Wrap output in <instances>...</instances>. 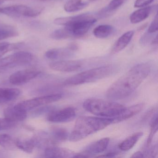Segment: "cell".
Here are the masks:
<instances>
[{
  "instance_id": "6da1fadb",
  "label": "cell",
  "mask_w": 158,
  "mask_h": 158,
  "mask_svg": "<svg viewBox=\"0 0 158 158\" xmlns=\"http://www.w3.org/2000/svg\"><path fill=\"white\" fill-rule=\"evenodd\" d=\"M150 64L143 63L135 65L125 73L108 89L106 96L110 100H120L132 94L148 77Z\"/></svg>"
},
{
  "instance_id": "7a4b0ae2",
  "label": "cell",
  "mask_w": 158,
  "mask_h": 158,
  "mask_svg": "<svg viewBox=\"0 0 158 158\" xmlns=\"http://www.w3.org/2000/svg\"><path fill=\"white\" fill-rule=\"evenodd\" d=\"M112 123L111 118L80 116L77 118L73 131L69 135V140L72 142L79 141L104 129Z\"/></svg>"
},
{
  "instance_id": "3957f363",
  "label": "cell",
  "mask_w": 158,
  "mask_h": 158,
  "mask_svg": "<svg viewBox=\"0 0 158 158\" xmlns=\"http://www.w3.org/2000/svg\"><path fill=\"white\" fill-rule=\"evenodd\" d=\"M97 21L92 15L86 13L56 18L53 23L57 25L64 26L73 37H81L85 35Z\"/></svg>"
},
{
  "instance_id": "277c9868",
  "label": "cell",
  "mask_w": 158,
  "mask_h": 158,
  "mask_svg": "<svg viewBox=\"0 0 158 158\" xmlns=\"http://www.w3.org/2000/svg\"><path fill=\"white\" fill-rule=\"evenodd\" d=\"M83 106L88 112L104 118L115 117L122 113L126 108L116 102L98 98L86 100Z\"/></svg>"
},
{
  "instance_id": "5b68a950",
  "label": "cell",
  "mask_w": 158,
  "mask_h": 158,
  "mask_svg": "<svg viewBox=\"0 0 158 158\" xmlns=\"http://www.w3.org/2000/svg\"><path fill=\"white\" fill-rule=\"evenodd\" d=\"M115 67L105 65L84 71L66 79L65 85L74 86L95 82L111 75L115 71Z\"/></svg>"
},
{
  "instance_id": "8992f818",
  "label": "cell",
  "mask_w": 158,
  "mask_h": 158,
  "mask_svg": "<svg viewBox=\"0 0 158 158\" xmlns=\"http://www.w3.org/2000/svg\"><path fill=\"white\" fill-rule=\"evenodd\" d=\"M42 12V9L31 8L25 5H14L0 8V14L12 17L24 16L35 17Z\"/></svg>"
},
{
  "instance_id": "52a82bcc",
  "label": "cell",
  "mask_w": 158,
  "mask_h": 158,
  "mask_svg": "<svg viewBox=\"0 0 158 158\" xmlns=\"http://www.w3.org/2000/svg\"><path fill=\"white\" fill-rule=\"evenodd\" d=\"M33 56L30 52L20 51L0 58V68H11L30 63Z\"/></svg>"
},
{
  "instance_id": "ba28073f",
  "label": "cell",
  "mask_w": 158,
  "mask_h": 158,
  "mask_svg": "<svg viewBox=\"0 0 158 158\" xmlns=\"http://www.w3.org/2000/svg\"><path fill=\"white\" fill-rule=\"evenodd\" d=\"M62 97V95L60 93L50 94L21 102L16 104V106L20 109L27 111L39 106L58 101L60 100Z\"/></svg>"
},
{
  "instance_id": "9c48e42d",
  "label": "cell",
  "mask_w": 158,
  "mask_h": 158,
  "mask_svg": "<svg viewBox=\"0 0 158 158\" xmlns=\"http://www.w3.org/2000/svg\"><path fill=\"white\" fill-rule=\"evenodd\" d=\"M75 116V110L70 107L52 112L48 115L47 119L52 123H66L73 120Z\"/></svg>"
},
{
  "instance_id": "30bf717a",
  "label": "cell",
  "mask_w": 158,
  "mask_h": 158,
  "mask_svg": "<svg viewBox=\"0 0 158 158\" xmlns=\"http://www.w3.org/2000/svg\"><path fill=\"white\" fill-rule=\"evenodd\" d=\"M83 65V63L77 60H61L52 62L49 64L51 69L58 72L70 73L79 70Z\"/></svg>"
},
{
  "instance_id": "8fae6325",
  "label": "cell",
  "mask_w": 158,
  "mask_h": 158,
  "mask_svg": "<svg viewBox=\"0 0 158 158\" xmlns=\"http://www.w3.org/2000/svg\"><path fill=\"white\" fill-rule=\"evenodd\" d=\"M40 72L36 70L27 69L17 71L10 77V82L13 85H23L38 76Z\"/></svg>"
},
{
  "instance_id": "7c38bea8",
  "label": "cell",
  "mask_w": 158,
  "mask_h": 158,
  "mask_svg": "<svg viewBox=\"0 0 158 158\" xmlns=\"http://www.w3.org/2000/svg\"><path fill=\"white\" fill-rule=\"evenodd\" d=\"M27 112L18 108L16 105H11L4 110L3 114L6 119L17 123L24 121L27 118Z\"/></svg>"
},
{
  "instance_id": "4fadbf2b",
  "label": "cell",
  "mask_w": 158,
  "mask_h": 158,
  "mask_svg": "<svg viewBox=\"0 0 158 158\" xmlns=\"http://www.w3.org/2000/svg\"><path fill=\"white\" fill-rule=\"evenodd\" d=\"M144 103H140L130 106L128 108L126 107L122 113L115 117L111 118L113 123H119L133 117L140 112L144 108Z\"/></svg>"
},
{
  "instance_id": "5bb4252c",
  "label": "cell",
  "mask_w": 158,
  "mask_h": 158,
  "mask_svg": "<svg viewBox=\"0 0 158 158\" xmlns=\"http://www.w3.org/2000/svg\"><path fill=\"white\" fill-rule=\"evenodd\" d=\"M45 155L48 158H71L74 157L75 153L68 149L59 147H50L46 149Z\"/></svg>"
},
{
  "instance_id": "9a60e30c",
  "label": "cell",
  "mask_w": 158,
  "mask_h": 158,
  "mask_svg": "<svg viewBox=\"0 0 158 158\" xmlns=\"http://www.w3.org/2000/svg\"><path fill=\"white\" fill-rule=\"evenodd\" d=\"M74 52L69 47L66 48L52 49L46 52L45 56L50 60H62L73 56Z\"/></svg>"
},
{
  "instance_id": "2e32d148",
  "label": "cell",
  "mask_w": 158,
  "mask_h": 158,
  "mask_svg": "<svg viewBox=\"0 0 158 158\" xmlns=\"http://www.w3.org/2000/svg\"><path fill=\"white\" fill-rule=\"evenodd\" d=\"M156 6H148L135 11L130 15L129 19L133 24L138 23L148 17Z\"/></svg>"
},
{
  "instance_id": "e0dca14e",
  "label": "cell",
  "mask_w": 158,
  "mask_h": 158,
  "mask_svg": "<svg viewBox=\"0 0 158 158\" xmlns=\"http://www.w3.org/2000/svg\"><path fill=\"white\" fill-rule=\"evenodd\" d=\"M134 31H129L122 35L115 42L112 49V53H116L125 48L134 36Z\"/></svg>"
},
{
  "instance_id": "ac0fdd59",
  "label": "cell",
  "mask_w": 158,
  "mask_h": 158,
  "mask_svg": "<svg viewBox=\"0 0 158 158\" xmlns=\"http://www.w3.org/2000/svg\"><path fill=\"white\" fill-rule=\"evenodd\" d=\"M110 139L104 138L89 145L84 152L88 155L98 154L105 151L109 145Z\"/></svg>"
},
{
  "instance_id": "d6986e66",
  "label": "cell",
  "mask_w": 158,
  "mask_h": 158,
  "mask_svg": "<svg viewBox=\"0 0 158 158\" xmlns=\"http://www.w3.org/2000/svg\"><path fill=\"white\" fill-rule=\"evenodd\" d=\"M21 91L16 88H0V102L12 101L20 96Z\"/></svg>"
},
{
  "instance_id": "ffe728a7",
  "label": "cell",
  "mask_w": 158,
  "mask_h": 158,
  "mask_svg": "<svg viewBox=\"0 0 158 158\" xmlns=\"http://www.w3.org/2000/svg\"><path fill=\"white\" fill-rule=\"evenodd\" d=\"M143 135V133L141 132H137L133 134L121 142L119 144L118 148L120 150L124 151L131 149Z\"/></svg>"
},
{
  "instance_id": "44dd1931",
  "label": "cell",
  "mask_w": 158,
  "mask_h": 158,
  "mask_svg": "<svg viewBox=\"0 0 158 158\" xmlns=\"http://www.w3.org/2000/svg\"><path fill=\"white\" fill-rule=\"evenodd\" d=\"M15 142L17 148L28 153L33 152L36 144L35 140L33 139H17Z\"/></svg>"
},
{
  "instance_id": "7402d4cb",
  "label": "cell",
  "mask_w": 158,
  "mask_h": 158,
  "mask_svg": "<svg viewBox=\"0 0 158 158\" xmlns=\"http://www.w3.org/2000/svg\"><path fill=\"white\" fill-rule=\"evenodd\" d=\"M88 3L83 0H69L64 5V10L68 13L75 12L85 8Z\"/></svg>"
},
{
  "instance_id": "603a6c76",
  "label": "cell",
  "mask_w": 158,
  "mask_h": 158,
  "mask_svg": "<svg viewBox=\"0 0 158 158\" xmlns=\"http://www.w3.org/2000/svg\"><path fill=\"white\" fill-rule=\"evenodd\" d=\"M114 28L110 25H101L94 28L93 35L99 39L107 38L112 35Z\"/></svg>"
},
{
  "instance_id": "cb8c5ba5",
  "label": "cell",
  "mask_w": 158,
  "mask_h": 158,
  "mask_svg": "<svg viewBox=\"0 0 158 158\" xmlns=\"http://www.w3.org/2000/svg\"><path fill=\"white\" fill-rule=\"evenodd\" d=\"M0 146L9 150H14L17 148L15 140L10 135L6 134H0Z\"/></svg>"
},
{
  "instance_id": "d4e9b609",
  "label": "cell",
  "mask_w": 158,
  "mask_h": 158,
  "mask_svg": "<svg viewBox=\"0 0 158 158\" xmlns=\"http://www.w3.org/2000/svg\"><path fill=\"white\" fill-rule=\"evenodd\" d=\"M52 136L54 141H63L67 139L69 134L66 129L60 127H54L51 130Z\"/></svg>"
},
{
  "instance_id": "484cf974",
  "label": "cell",
  "mask_w": 158,
  "mask_h": 158,
  "mask_svg": "<svg viewBox=\"0 0 158 158\" xmlns=\"http://www.w3.org/2000/svg\"><path fill=\"white\" fill-rule=\"evenodd\" d=\"M150 124L151 126V131L149 135L147 142V147H149L153 139L154 135L157 132L158 130V115L157 112L153 115L152 117L151 121H150Z\"/></svg>"
},
{
  "instance_id": "4316f807",
  "label": "cell",
  "mask_w": 158,
  "mask_h": 158,
  "mask_svg": "<svg viewBox=\"0 0 158 158\" xmlns=\"http://www.w3.org/2000/svg\"><path fill=\"white\" fill-rule=\"evenodd\" d=\"M50 37L51 38L56 40H63L73 37V36L71 33L64 27V28L57 29L53 31L51 34Z\"/></svg>"
},
{
  "instance_id": "83f0119b",
  "label": "cell",
  "mask_w": 158,
  "mask_h": 158,
  "mask_svg": "<svg viewBox=\"0 0 158 158\" xmlns=\"http://www.w3.org/2000/svg\"><path fill=\"white\" fill-rule=\"evenodd\" d=\"M18 33L12 27H0V40L18 35Z\"/></svg>"
},
{
  "instance_id": "f1b7e54d",
  "label": "cell",
  "mask_w": 158,
  "mask_h": 158,
  "mask_svg": "<svg viewBox=\"0 0 158 158\" xmlns=\"http://www.w3.org/2000/svg\"><path fill=\"white\" fill-rule=\"evenodd\" d=\"M124 0H112L107 7L102 10V12H110L115 10L122 6Z\"/></svg>"
},
{
  "instance_id": "f546056e",
  "label": "cell",
  "mask_w": 158,
  "mask_h": 158,
  "mask_svg": "<svg viewBox=\"0 0 158 158\" xmlns=\"http://www.w3.org/2000/svg\"><path fill=\"white\" fill-rule=\"evenodd\" d=\"M16 123L10 121L6 118H0V131L10 129L15 127Z\"/></svg>"
},
{
  "instance_id": "4dcf8cb0",
  "label": "cell",
  "mask_w": 158,
  "mask_h": 158,
  "mask_svg": "<svg viewBox=\"0 0 158 158\" xmlns=\"http://www.w3.org/2000/svg\"><path fill=\"white\" fill-rule=\"evenodd\" d=\"M158 15H157V14H156L155 15V17L153 18L152 22L150 24L147 32L151 33V34H154V33H156L158 31Z\"/></svg>"
},
{
  "instance_id": "1f68e13d",
  "label": "cell",
  "mask_w": 158,
  "mask_h": 158,
  "mask_svg": "<svg viewBox=\"0 0 158 158\" xmlns=\"http://www.w3.org/2000/svg\"><path fill=\"white\" fill-rule=\"evenodd\" d=\"M153 34H151L148 32H146V33L143 35L140 40H139V43L141 45L143 46H147L149 43H151L153 39H152V35Z\"/></svg>"
},
{
  "instance_id": "d6a6232c",
  "label": "cell",
  "mask_w": 158,
  "mask_h": 158,
  "mask_svg": "<svg viewBox=\"0 0 158 158\" xmlns=\"http://www.w3.org/2000/svg\"><path fill=\"white\" fill-rule=\"evenodd\" d=\"M153 1L154 0H136L134 3V7L137 8H143Z\"/></svg>"
},
{
  "instance_id": "836d02e7",
  "label": "cell",
  "mask_w": 158,
  "mask_h": 158,
  "mask_svg": "<svg viewBox=\"0 0 158 158\" xmlns=\"http://www.w3.org/2000/svg\"><path fill=\"white\" fill-rule=\"evenodd\" d=\"M158 154V146L157 145H155L154 147L150 149L148 151L146 152V157L149 158H153L157 156Z\"/></svg>"
},
{
  "instance_id": "e575fe53",
  "label": "cell",
  "mask_w": 158,
  "mask_h": 158,
  "mask_svg": "<svg viewBox=\"0 0 158 158\" xmlns=\"http://www.w3.org/2000/svg\"><path fill=\"white\" fill-rule=\"evenodd\" d=\"M144 157V154L143 152L140 151H138L135 152L131 156V158H143Z\"/></svg>"
},
{
  "instance_id": "d590c367",
  "label": "cell",
  "mask_w": 158,
  "mask_h": 158,
  "mask_svg": "<svg viewBox=\"0 0 158 158\" xmlns=\"http://www.w3.org/2000/svg\"><path fill=\"white\" fill-rule=\"evenodd\" d=\"M158 44V36H156V37H154V38L152 39L151 44L153 45H157Z\"/></svg>"
},
{
  "instance_id": "8d00e7d4",
  "label": "cell",
  "mask_w": 158,
  "mask_h": 158,
  "mask_svg": "<svg viewBox=\"0 0 158 158\" xmlns=\"http://www.w3.org/2000/svg\"><path fill=\"white\" fill-rule=\"evenodd\" d=\"M7 52H8L7 51H0V58H1V57H2L4 54L7 53Z\"/></svg>"
},
{
  "instance_id": "74e56055",
  "label": "cell",
  "mask_w": 158,
  "mask_h": 158,
  "mask_svg": "<svg viewBox=\"0 0 158 158\" xmlns=\"http://www.w3.org/2000/svg\"><path fill=\"white\" fill-rule=\"evenodd\" d=\"M4 0H0V5H1L4 2Z\"/></svg>"
},
{
  "instance_id": "f35d334b",
  "label": "cell",
  "mask_w": 158,
  "mask_h": 158,
  "mask_svg": "<svg viewBox=\"0 0 158 158\" xmlns=\"http://www.w3.org/2000/svg\"><path fill=\"white\" fill-rule=\"evenodd\" d=\"M89 1H90L93 2V1H98V0H89Z\"/></svg>"
},
{
  "instance_id": "ab89813d",
  "label": "cell",
  "mask_w": 158,
  "mask_h": 158,
  "mask_svg": "<svg viewBox=\"0 0 158 158\" xmlns=\"http://www.w3.org/2000/svg\"><path fill=\"white\" fill-rule=\"evenodd\" d=\"M41 1H46V0H41Z\"/></svg>"
}]
</instances>
